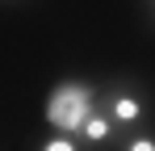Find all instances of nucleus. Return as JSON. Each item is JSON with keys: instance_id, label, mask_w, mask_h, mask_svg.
I'll use <instances>...</instances> for the list:
<instances>
[{"instance_id": "obj_1", "label": "nucleus", "mask_w": 155, "mask_h": 151, "mask_svg": "<svg viewBox=\"0 0 155 151\" xmlns=\"http://www.w3.org/2000/svg\"><path fill=\"white\" fill-rule=\"evenodd\" d=\"M97 109V84L92 80H59L46 92V109L42 118L54 134H76L80 122Z\"/></svg>"}, {"instance_id": "obj_5", "label": "nucleus", "mask_w": 155, "mask_h": 151, "mask_svg": "<svg viewBox=\"0 0 155 151\" xmlns=\"http://www.w3.org/2000/svg\"><path fill=\"white\" fill-rule=\"evenodd\" d=\"M38 151H84V147H80L71 134H54V130H51V134L38 143Z\"/></svg>"}, {"instance_id": "obj_2", "label": "nucleus", "mask_w": 155, "mask_h": 151, "mask_svg": "<svg viewBox=\"0 0 155 151\" xmlns=\"http://www.w3.org/2000/svg\"><path fill=\"white\" fill-rule=\"evenodd\" d=\"M97 109L117 126V134L147 126V92L138 88V80H109L97 88Z\"/></svg>"}, {"instance_id": "obj_4", "label": "nucleus", "mask_w": 155, "mask_h": 151, "mask_svg": "<svg viewBox=\"0 0 155 151\" xmlns=\"http://www.w3.org/2000/svg\"><path fill=\"white\" fill-rule=\"evenodd\" d=\"M117 147L122 151H155V134L147 126H138V130H126V134L117 139Z\"/></svg>"}, {"instance_id": "obj_6", "label": "nucleus", "mask_w": 155, "mask_h": 151, "mask_svg": "<svg viewBox=\"0 0 155 151\" xmlns=\"http://www.w3.org/2000/svg\"><path fill=\"white\" fill-rule=\"evenodd\" d=\"M147 8H151V0H147Z\"/></svg>"}, {"instance_id": "obj_3", "label": "nucleus", "mask_w": 155, "mask_h": 151, "mask_svg": "<svg viewBox=\"0 0 155 151\" xmlns=\"http://www.w3.org/2000/svg\"><path fill=\"white\" fill-rule=\"evenodd\" d=\"M71 139H76L84 151H105V147H113V143H117L122 134H117V126L109 122L101 109H92V113H88V118L80 122V130L71 134Z\"/></svg>"}]
</instances>
